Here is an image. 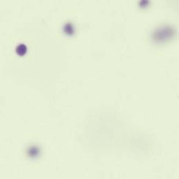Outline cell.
<instances>
[{
  "label": "cell",
  "instance_id": "1",
  "mask_svg": "<svg viewBox=\"0 0 179 179\" xmlns=\"http://www.w3.org/2000/svg\"><path fill=\"white\" fill-rule=\"evenodd\" d=\"M174 34V31L172 28L165 27L156 31L153 34V38L156 42H166V41L172 38Z\"/></svg>",
  "mask_w": 179,
  "mask_h": 179
}]
</instances>
